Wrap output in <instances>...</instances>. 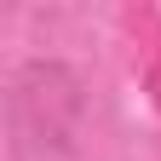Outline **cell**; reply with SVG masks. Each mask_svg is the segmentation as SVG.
Returning <instances> with one entry per match:
<instances>
[{
  "label": "cell",
  "mask_w": 161,
  "mask_h": 161,
  "mask_svg": "<svg viewBox=\"0 0 161 161\" xmlns=\"http://www.w3.org/2000/svg\"><path fill=\"white\" fill-rule=\"evenodd\" d=\"M86 80L64 58H29L12 75L6 127L17 161H75L86 144Z\"/></svg>",
  "instance_id": "1"
}]
</instances>
